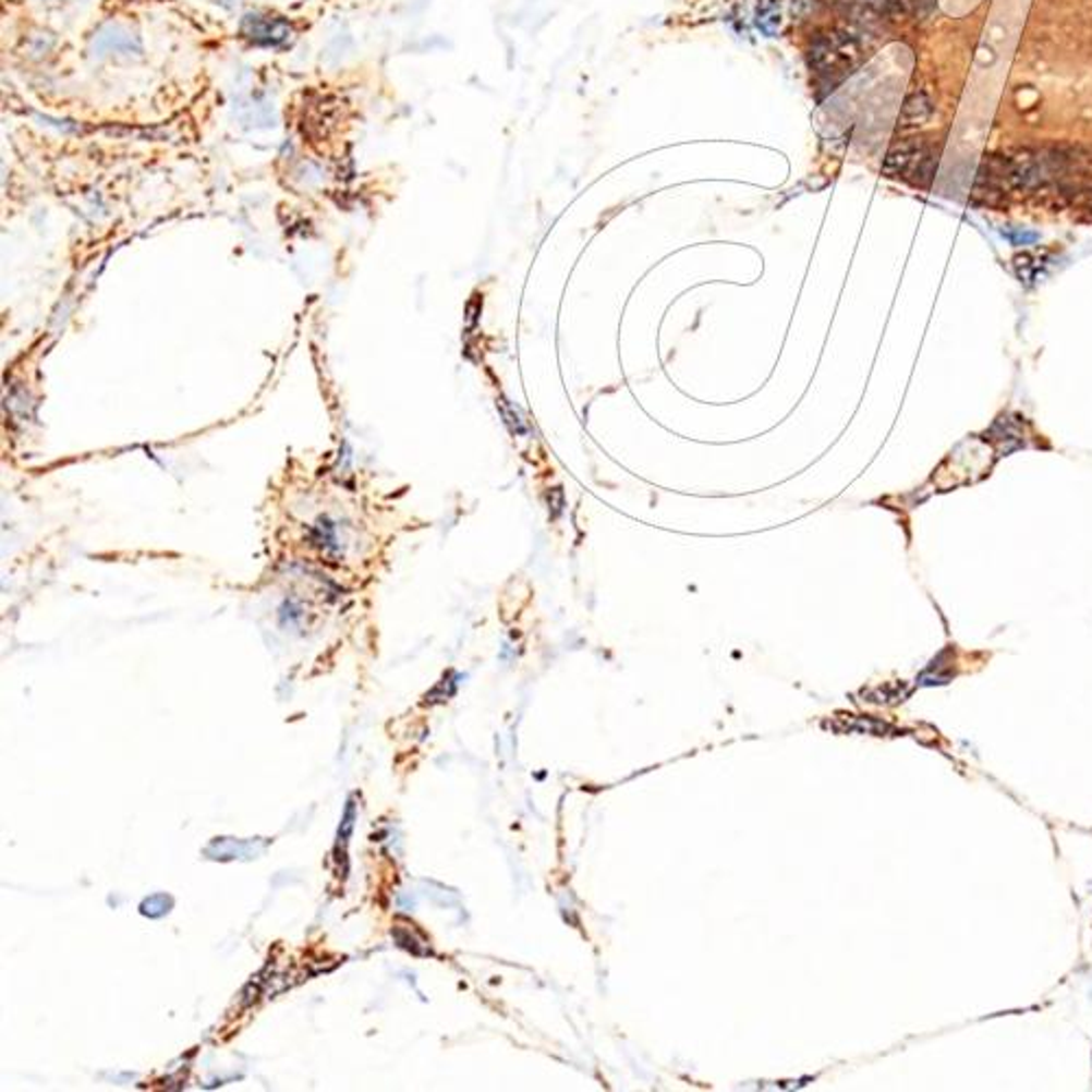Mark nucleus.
I'll return each instance as SVG.
<instances>
[{
	"instance_id": "1",
	"label": "nucleus",
	"mask_w": 1092,
	"mask_h": 1092,
	"mask_svg": "<svg viewBox=\"0 0 1092 1092\" xmlns=\"http://www.w3.org/2000/svg\"><path fill=\"white\" fill-rule=\"evenodd\" d=\"M857 56V47L852 38L839 32H830L826 36L815 38L809 49V64L820 77H835L846 73L852 66Z\"/></svg>"
}]
</instances>
